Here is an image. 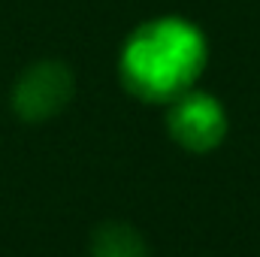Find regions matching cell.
Here are the masks:
<instances>
[{"label": "cell", "instance_id": "6da1fadb", "mask_svg": "<svg viewBox=\"0 0 260 257\" xmlns=\"http://www.w3.org/2000/svg\"><path fill=\"white\" fill-rule=\"evenodd\" d=\"M203 37L185 21L145 24L124 49L121 76L130 91L145 100H176L191 91V82L203 70Z\"/></svg>", "mask_w": 260, "mask_h": 257}, {"label": "cell", "instance_id": "7a4b0ae2", "mask_svg": "<svg viewBox=\"0 0 260 257\" xmlns=\"http://www.w3.org/2000/svg\"><path fill=\"white\" fill-rule=\"evenodd\" d=\"M73 91H76V79L70 67L61 61H40L18 76L12 88V109L21 121L40 124L64 109L73 100Z\"/></svg>", "mask_w": 260, "mask_h": 257}, {"label": "cell", "instance_id": "3957f363", "mask_svg": "<svg viewBox=\"0 0 260 257\" xmlns=\"http://www.w3.org/2000/svg\"><path fill=\"white\" fill-rule=\"evenodd\" d=\"M167 127L182 148L212 151L227 133V115L215 97L185 91L173 100V106L167 112Z\"/></svg>", "mask_w": 260, "mask_h": 257}, {"label": "cell", "instance_id": "277c9868", "mask_svg": "<svg viewBox=\"0 0 260 257\" xmlns=\"http://www.w3.org/2000/svg\"><path fill=\"white\" fill-rule=\"evenodd\" d=\"M91 254L94 257H148V245L139 230H133L124 221H106L91 236Z\"/></svg>", "mask_w": 260, "mask_h": 257}]
</instances>
